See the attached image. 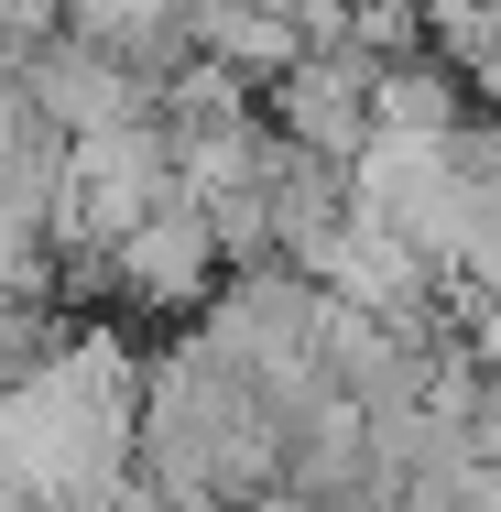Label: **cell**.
Masks as SVG:
<instances>
[{
	"label": "cell",
	"instance_id": "obj_3",
	"mask_svg": "<svg viewBox=\"0 0 501 512\" xmlns=\"http://www.w3.org/2000/svg\"><path fill=\"white\" fill-rule=\"evenodd\" d=\"M22 109H33L44 131H66V142H88V131H120V120H153V88H142L120 55L55 33V44L22 55Z\"/></svg>",
	"mask_w": 501,
	"mask_h": 512
},
{
	"label": "cell",
	"instance_id": "obj_2",
	"mask_svg": "<svg viewBox=\"0 0 501 512\" xmlns=\"http://www.w3.org/2000/svg\"><path fill=\"white\" fill-rule=\"evenodd\" d=\"M109 284H120L142 316H207V295L229 284L207 207L197 197H164L142 229H120V240H109Z\"/></svg>",
	"mask_w": 501,
	"mask_h": 512
},
{
	"label": "cell",
	"instance_id": "obj_1",
	"mask_svg": "<svg viewBox=\"0 0 501 512\" xmlns=\"http://www.w3.org/2000/svg\"><path fill=\"white\" fill-rule=\"evenodd\" d=\"M371 55H349V44H305L295 66L262 88V131L284 142V153H305V164H360L371 153Z\"/></svg>",
	"mask_w": 501,
	"mask_h": 512
}]
</instances>
